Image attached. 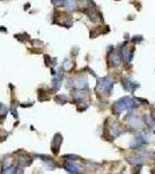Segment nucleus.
Returning a JSON list of instances; mask_svg holds the SVG:
<instances>
[{
  "label": "nucleus",
  "instance_id": "obj_22",
  "mask_svg": "<svg viewBox=\"0 0 155 174\" xmlns=\"http://www.w3.org/2000/svg\"><path fill=\"white\" fill-rule=\"evenodd\" d=\"M13 174H23V171H22L21 168H16V170L13 172Z\"/></svg>",
  "mask_w": 155,
  "mask_h": 174
},
{
  "label": "nucleus",
  "instance_id": "obj_16",
  "mask_svg": "<svg viewBox=\"0 0 155 174\" xmlns=\"http://www.w3.org/2000/svg\"><path fill=\"white\" fill-rule=\"evenodd\" d=\"M56 101H57L58 103H65V102H67V100H66V97H65L64 95L56 96Z\"/></svg>",
  "mask_w": 155,
  "mask_h": 174
},
{
  "label": "nucleus",
  "instance_id": "obj_18",
  "mask_svg": "<svg viewBox=\"0 0 155 174\" xmlns=\"http://www.w3.org/2000/svg\"><path fill=\"white\" fill-rule=\"evenodd\" d=\"M51 1H52V3L56 5V6H62V5L65 3V0H51Z\"/></svg>",
  "mask_w": 155,
  "mask_h": 174
},
{
  "label": "nucleus",
  "instance_id": "obj_11",
  "mask_svg": "<svg viewBox=\"0 0 155 174\" xmlns=\"http://www.w3.org/2000/svg\"><path fill=\"white\" fill-rule=\"evenodd\" d=\"M74 83H75V86H77L78 88L83 89V88L87 87V78L81 77V78H79L78 80H74Z\"/></svg>",
  "mask_w": 155,
  "mask_h": 174
},
{
  "label": "nucleus",
  "instance_id": "obj_21",
  "mask_svg": "<svg viewBox=\"0 0 155 174\" xmlns=\"http://www.w3.org/2000/svg\"><path fill=\"white\" fill-rule=\"evenodd\" d=\"M64 158H66V159H70V160H75L78 157H77V156H74V155H70V156H65Z\"/></svg>",
  "mask_w": 155,
  "mask_h": 174
},
{
  "label": "nucleus",
  "instance_id": "obj_15",
  "mask_svg": "<svg viewBox=\"0 0 155 174\" xmlns=\"http://www.w3.org/2000/svg\"><path fill=\"white\" fill-rule=\"evenodd\" d=\"M41 158H42V159H43V160L45 161V165L48 166V168H49V170H53V168L56 167V164H55V163H53L52 160H48V159H44V157H41Z\"/></svg>",
  "mask_w": 155,
  "mask_h": 174
},
{
  "label": "nucleus",
  "instance_id": "obj_23",
  "mask_svg": "<svg viewBox=\"0 0 155 174\" xmlns=\"http://www.w3.org/2000/svg\"><path fill=\"white\" fill-rule=\"evenodd\" d=\"M0 31H6V29H5V27H0Z\"/></svg>",
  "mask_w": 155,
  "mask_h": 174
},
{
  "label": "nucleus",
  "instance_id": "obj_17",
  "mask_svg": "<svg viewBox=\"0 0 155 174\" xmlns=\"http://www.w3.org/2000/svg\"><path fill=\"white\" fill-rule=\"evenodd\" d=\"M143 40H144V37H143V36H140V35H138V36H134V37L132 38L133 43H140Z\"/></svg>",
  "mask_w": 155,
  "mask_h": 174
},
{
  "label": "nucleus",
  "instance_id": "obj_2",
  "mask_svg": "<svg viewBox=\"0 0 155 174\" xmlns=\"http://www.w3.org/2000/svg\"><path fill=\"white\" fill-rule=\"evenodd\" d=\"M113 87V80L110 77H104V78H100L97 80V85H96V90L97 92H105V93H111Z\"/></svg>",
  "mask_w": 155,
  "mask_h": 174
},
{
  "label": "nucleus",
  "instance_id": "obj_7",
  "mask_svg": "<svg viewBox=\"0 0 155 174\" xmlns=\"http://www.w3.org/2000/svg\"><path fill=\"white\" fill-rule=\"evenodd\" d=\"M60 144H62V135L57 134L55 136L53 141H52V151H53V153H56V155L58 153V149H59Z\"/></svg>",
  "mask_w": 155,
  "mask_h": 174
},
{
  "label": "nucleus",
  "instance_id": "obj_8",
  "mask_svg": "<svg viewBox=\"0 0 155 174\" xmlns=\"http://www.w3.org/2000/svg\"><path fill=\"white\" fill-rule=\"evenodd\" d=\"M126 160H127V163H129V164H131V165H136V166H138V165H141V164L144 163L143 158H140V157H138V156L127 157V158H126Z\"/></svg>",
  "mask_w": 155,
  "mask_h": 174
},
{
  "label": "nucleus",
  "instance_id": "obj_6",
  "mask_svg": "<svg viewBox=\"0 0 155 174\" xmlns=\"http://www.w3.org/2000/svg\"><path fill=\"white\" fill-rule=\"evenodd\" d=\"M122 55H123V57H124V61H125V63H129V62H131L132 59H133V56H134V48H132V49H123V52H122Z\"/></svg>",
  "mask_w": 155,
  "mask_h": 174
},
{
  "label": "nucleus",
  "instance_id": "obj_20",
  "mask_svg": "<svg viewBox=\"0 0 155 174\" xmlns=\"http://www.w3.org/2000/svg\"><path fill=\"white\" fill-rule=\"evenodd\" d=\"M6 111H7L6 107H5L3 104H1V103H0V115H2V114L5 115V114H6Z\"/></svg>",
  "mask_w": 155,
  "mask_h": 174
},
{
  "label": "nucleus",
  "instance_id": "obj_4",
  "mask_svg": "<svg viewBox=\"0 0 155 174\" xmlns=\"http://www.w3.org/2000/svg\"><path fill=\"white\" fill-rule=\"evenodd\" d=\"M122 83H123V87H124L126 90H129V92H132V90H134L136 88H138V87L140 86L138 83L132 81L130 77H124V78L122 79Z\"/></svg>",
  "mask_w": 155,
  "mask_h": 174
},
{
  "label": "nucleus",
  "instance_id": "obj_10",
  "mask_svg": "<svg viewBox=\"0 0 155 174\" xmlns=\"http://www.w3.org/2000/svg\"><path fill=\"white\" fill-rule=\"evenodd\" d=\"M72 96H73L75 100L83 99V97L86 96V92H84L83 89H80V88H78V89H74V90L72 92Z\"/></svg>",
  "mask_w": 155,
  "mask_h": 174
},
{
  "label": "nucleus",
  "instance_id": "obj_9",
  "mask_svg": "<svg viewBox=\"0 0 155 174\" xmlns=\"http://www.w3.org/2000/svg\"><path fill=\"white\" fill-rule=\"evenodd\" d=\"M130 123H131L132 127L136 128V129H140L141 125H143V123H141V121H140V118H139L138 116H131V117H130Z\"/></svg>",
  "mask_w": 155,
  "mask_h": 174
},
{
  "label": "nucleus",
  "instance_id": "obj_5",
  "mask_svg": "<svg viewBox=\"0 0 155 174\" xmlns=\"http://www.w3.org/2000/svg\"><path fill=\"white\" fill-rule=\"evenodd\" d=\"M64 168L70 174H79L80 171H81V167H80L79 165H77L75 163H73V161L66 163V164L64 165Z\"/></svg>",
  "mask_w": 155,
  "mask_h": 174
},
{
  "label": "nucleus",
  "instance_id": "obj_14",
  "mask_svg": "<svg viewBox=\"0 0 155 174\" xmlns=\"http://www.w3.org/2000/svg\"><path fill=\"white\" fill-rule=\"evenodd\" d=\"M110 131L112 132V135H113L115 137H116V136H119V135L122 134V131L119 130V128H118V125H116V124L111 127V130H110Z\"/></svg>",
  "mask_w": 155,
  "mask_h": 174
},
{
  "label": "nucleus",
  "instance_id": "obj_1",
  "mask_svg": "<svg viewBox=\"0 0 155 174\" xmlns=\"http://www.w3.org/2000/svg\"><path fill=\"white\" fill-rule=\"evenodd\" d=\"M139 107V103L130 97V96H124V97H120L119 100H117L113 104V110L116 114H119L120 111L123 110H126V109H133V108H137Z\"/></svg>",
  "mask_w": 155,
  "mask_h": 174
},
{
  "label": "nucleus",
  "instance_id": "obj_19",
  "mask_svg": "<svg viewBox=\"0 0 155 174\" xmlns=\"http://www.w3.org/2000/svg\"><path fill=\"white\" fill-rule=\"evenodd\" d=\"M71 68H72V63H71L70 61H67V59H66V61H65V65H64V69H65V70H70Z\"/></svg>",
  "mask_w": 155,
  "mask_h": 174
},
{
  "label": "nucleus",
  "instance_id": "obj_13",
  "mask_svg": "<svg viewBox=\"0 0 155 174\" xmlns=\"http://www.w3.org/2000/svg\"><path fill=\"white\" fill-rule=\"evenodd\" d=\"M19 160H20V163H22V165H29V164L33 161V159H31L30 157H28V156L20 157V158H19Z\"/></svg>",
  "mask_w": 155,
  "mask_h": 174
},
{
  "label": "nucleus",
  "instance_id": "obj_3",
  "mask_svg": "<svg viewBox=\"0 0 155 174\" xmlns=\"http://www.w3.org/2000/svg\"><path fill=\"white\" fill-rule=\"evenodd\" d=\"M122 49L119 50H115L110 56H109V66H118L122 62Z\"/></svg>",
  "mask_w": 155,
  "mask_h": 174
},
{
  "label": "nucleus",
  "instance_id": "obj_12",
  "mask_svg": "<svg viewBox=\"0 0 155 174\" xmlns=\"http://www.w3.org/2000/svg\"><path fill=\"white\" fill-rule=\"evenodd\" d=\"M64 6H65L67 9H70V10H73V9L75 8V1H74V0H65V3H64Z\"/></svg>",
  "mask_w": 155,
  "mask_h": 174
}]
</instances>
